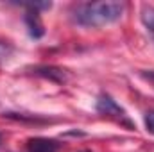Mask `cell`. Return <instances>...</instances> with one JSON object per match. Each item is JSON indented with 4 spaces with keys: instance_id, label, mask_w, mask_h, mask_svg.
I'll return each mask as SVG.
<instances>
[{
    "instance_id": "9c48e42d",
    "label": "cell",
    "mask_w": 154,
    "mask_h": 152,
    "mask_svg": "<svg viewBox=\"0 0 154 152\" xmlns=\"http://www.w3.org/2000/svg\"><path fill=\"white\" fill-rule=\"evenodd\" d=\"M145 127H147L149 132L154 134V111H149V113L145 114Z\"/></svg>"
},
{
    "instance_id": "5b68a950",
    "label": "cell",
    "mask_w": 154,
    "mask_h": 152,
    "mask_svg": "<svg viewBox=\"0 0 154 152\" xmlns=\"http://www.w3.org/2000/svg\"><path fill=\"white\" fill-rule=\"evenodd\" d=\"M34 74L41 77H47V79H52L56 82H65L66 81L65 70L56 68V66H38V68H34Z\"/></svg>"
},
{
    "instance_id": "3957f363",
    "label": "cell",
    "mask_w": 154,
    "mask_h": 152,
    "mask_svg": "<svg viewBox=\"0 0 154 152\" xmlns=\"http://www.w3.org/2000/svg\"><path fill=\"white\" fill-rule=\"evenodd\" d=\"M59 143L48 138H32L27 141V152H57Z\"/></svg>"
},
{
    "instance_id": "8992f818",
    "label": "cell",
    "mask_w": 154,
    "mask_h": 152,
    "mask_svg": "<svg viewBox=\"0 0 154 152\" xmlns=\"http://www.w3.org/2000/svg\"><path fill=\"white\" fill-rule=\"evenodd\" d=\"M140 18H142V23L143 27L147 29V32L151 34V38L154 39V5H142V11H140Z\"/></svg>"
},
{
    "instance_id": "6da1fadb",
    "label": "cell",
    "mask_w": 154,
    "mask_h": 152,
    "mask_svg": "<svg viewBox=\"0 0 154 152\" xmlns=\"http://www.w3.org/2000/svg\"><path fill=\"white\" fill-rule=\"evenodd\" d=\"M125 5L122 2H88L79 5L75 11V22L82 27H104L122 18Z\"/></svg>"
},
{
    "instance_id": "30bf717a",
    "label": "cell",
    "mask_w": 154,
    "mask_h": 152,
    "mask_svg": "<svg viewBox=\"0 0 154 152\" xmlns=\"http://www.w3.org/2000/svg\"><path fill=\"white\" fill-rule=\"evenodd\" d=\"M0 143H2V138H0Z\"/></svg>"
},
{
    "instance_id": "52a82bcc",
    "label": "cell",
    "mask_w": 154,
    "mask_h": 152,
    "mask_svg": "<svg viewBox=\"0 0 154 152\" xmlns=\"http://www.w3.org/2000/svg\"><path fill=\"white\" fill-rule=\"evenodd\" d=\"M22 5H25L29 11H47V9H50L52 7V2H22Z\"/></svg>"
},
{
    "instance_id": "277c9868",
    "label": "cell",
    "mask_w": 154,
    "mask_h": 152,
    "mask_svg": "<svg viewBox=\"0 0 154 152\" xmlns=\"http://www.w3.org/2000/svg\"><path fill=\"white\" fill-rule=\"evenodd\" d=\"M25 23H27L29 34L32 38H41L45 34V29H43V22L39 18V13H36V11H27L25 13Z\"/></svg>"
},
{
    "instance_id": "7a4b0ae2",
    "label": "cell",
    "mask_w": 154,
    "mask_h": 152,
    "mask_svg": "<svg viewBox=\"0 0 154 152\" xmlns=\"http://www.w3.org/2000/svg\"><path fill=\"white\" fill-rule=\"evenodd\" d=\"M97 111L100 114H104V116H113L116 120L125 118V111L116 104L109 95H100L99 97V100H97Z\"/></svg>"
},
{
    "instance_id": "ba28073f",
    "label": "cell",
    "mask_w": 154,
    "mask_h": 152,
    "mask_svg": "<svg viewBox=\"0 0 154 152\" xmlns=\"http://www.w3.org/2000/svg\"><path fill=\"white\" fill-rule=\"evenodd\" d=\"M11 54H13L11 45H7V43H2V41H0V63H2V61H5Z\"/></svg>"
}]
</instances>
